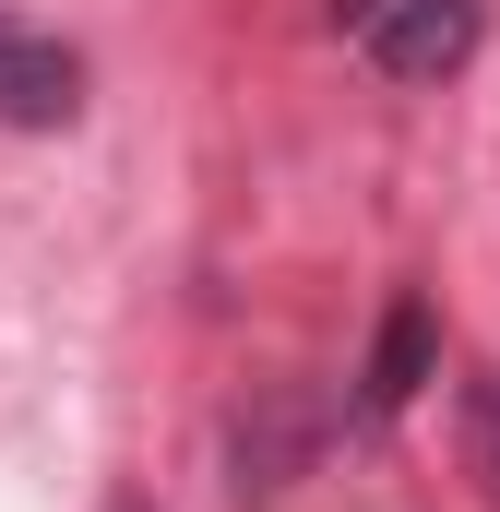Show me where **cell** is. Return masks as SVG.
<instances>
[{"instance_id":"cell-1","label":"cell","mask_w":500,"mask_h":512,"mask_svg":"<svg viewBox=\"0 0 500 512\" xmlns=\"http://www.w3.org/2000/svg\"><path fill=\"white\" fill-rule=\"evenodd\" d=\"M346 12H358V48L393 84H453L489 36V0H346Z\"/></svg>"},{"instance_id":"cell-2","label":"cell","mask_w":500,"mask_h":512,"mask_svg":"<svg viewBox=\"0 0 500 512\" xmlns=\"http://www.w3.org/2000/svg\"><path fill=\"white\" fill-rule=\"evenodd\" d=\"M310 453H322V405H310V393H250L239 429H227V489H239L250 512H274L310 477Z\"/></svg>"},{"instance_id":"cell-3","label":"cell","mask_w":500,"mask_h":512,"mask_svg":"<svg viewBox=\"0 0 500 512\" xmlns=\"http://www.w3.org/2000/svg\"><path fill=\"white\" fill-rule=\"evenodd\" d=\"M84 120V48L0 12V131H72Z\"/></svg>"},{"instance_id":"cell-4","label":"cell","mask_w":500,"mask_h":512,"mask_svg":"<svg viewBox=\"0 0 500 512\" xmlns=\"http://www.w3.org/2000/svg\"><path fill=\"white\" fill-rule=\"evenodd\" d=\"M429 382H441V310H429V286H393L381 334H370V370H358V417H405Z\"/></svg>"},{"instance_id":"cell-5","label":"cell","mask_w":500,"mask_h":512,"mask_svg":"<svg viewBox=\"0 0 500 512\" xmlns=\"http://www.w3.org/2000/svg\"><path fill=\"white\" fill-rule=\"evenodd\" d=\"M465 465H477V489L500 501V370H477V393H465Z\"/></svg>"},{"instance_id":"cell-6","label":"cell","mask_w":500,"mask_h":512,"mask_svg":"<svg viewBox=\"0 0 500 512\" xmlns=\"http://www.w3.org/2000/svg\"><path fill=\"white\" fill-rule=\"evenodd\" d=\"M120 512H143V501H120Z\"/></svg>"}]
</instances>
